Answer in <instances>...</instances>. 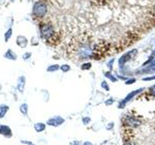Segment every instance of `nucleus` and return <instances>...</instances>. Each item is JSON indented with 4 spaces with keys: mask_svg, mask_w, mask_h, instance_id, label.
I'll list each match as a JSON object with an SVG mask.
<instances>
[{
    "mask_svg": "<svg viewBox=\"0 0 155 145\" xmlns=\"http://www.w3.org/2000/svg\"><path fill=\"white\" fill-rule=\"evenodd\" d=\"M59 69H60V66H58V64H52V66H48V69H47V71H48L49 72H53L58 71Z\"/></svg>",
    "mask_w": 155,
    "mask_h": 145,
    "instance_id": "15",
    "label": "nucleus"
},
{
    "mask_svg": "<svg viewBox=\"0 0 155 145\" xmlns=\"http://www.w3.org/2000/svg\"><path fill=\"white\" fill-rule=\"evenodd\" d=\"M20 112L26 116V115L28 114V105H27V104H22L21 106H20Z\"/></svg>",
    "mask_w": 155,
    "mask_h": 145,
    "instance_id": "14",
    "label": "nucleus"
},
{
    "mask_svg": "<svg viewBox=\"0 0 155 145\" xmlns=\"http://www.w3.org/2000/svg\"><path fill=\"white\" fill-rule=\"evenodd\" d=\"M71 144H72V145H81V142H79V141H74Z\"/></svg>",
    "mask_w": 155,
    "mask_h": 145,
    "instance_id": "27",
    "label": "nucleus"
},
{
    "mask_svg": "<svg viewBox=\"0 0 155 145\" xmlns=\"http://www.w3.org/2000/svg\"><path fill=\"white\" fill-rule=\"evenodd\" d=\"M4 57L7 59H9V60H17V58H18V57H17V54L11 49L7 50L5 53H4Z\"/></svg>",
    "mask_w": 155,
    "mask_h": 145,
    "instance_id": "11",
    "label": "nucleus"
},
{
    "mask_svg": "<svg viewBox=\"0 0 155 145\" xmlns=\"http://www.w3.org/2000/svg\"><path fill=\"white\" fill-rule=\"evenodd\" d=\"M30 57H31V53H29V52H27V53H25L23 55V59H24V60H27V59H29Z\"/></svg>",
    "mask_w": 155,
    "mask_h": 145,
    "instance_id": "21",
    "label": "nucleus"
},
{
    "mask_svg": "<svg viewBox=\"0 0 155 145\" xmlns=\"http://www.w3.org/2000/svg\"><path fill=\"white\" fill-rule=\"evenodd\" d=\"M137 49H134V50H131L130 52H128V53H126V54H124L122 57H120V59H119V66H124V64L126 63V62H128L130 59L132 58V57H134L137 55Z\"/></svg>",
    "mask_w": 155,
    "mask_h": 145,
    "instance_id": "4",
    "label": "nucleus"
},
{
    "mask_svg": "<svg viewBox=\"0 0 155 145\" xmlns=\"http://www.w3.org/2000/svg\"><path fill=\"white\" fill-rule=\"evenodd\" d=\"M12 34V28H9L8 30L5 32V34H4V39H5V42H8V39H11Z\"/></svg>",
    "mask_w": 155,
    "mask_h": 145,
    "instance_id": "17",
    "label": "nucleus"
},
{
    "mask_svg": "<svg viewBox=\"0 0 155 145\" xmlns=\"http://www.w3.org/2000/svg\"><path fill=\"white\" fill-rule=\"evenodd\" d=\"M113 126H114V123H111V124H109V126H107V130H111L112 127H113Z\"/></svg>",
    "mask_w": 155,
    "mask_h": 145,
    "instance_id": "29",
    "label": "nucleus"
},
{
    "mask_svg": "<svg viewBox=\"0 0 155 145\" xmlns=\"http://www.w3.org/2000/svg\"><path fill=\"white\" fill-rule=\"evenodd\" d=\"M154 12H155V5H154Z\"/></svg>",
    "mask_w": 155,
    "mask_h": 145,
    "instance_id": "33",
    "label": "nucleus"
},
{
    "mask_svg": "<svg viewBox=\"0 0 155 145\" xmlns=\"http://www.w3.org/2000/svg\"><path fill=\"white\" fill-rule=\"evenodd\" d=\"M27 44H28V41H27V39L25 36L19 35L17 37V45H18L20 48H25L27 46Z\"/></svg>",
    "mask_w": 155,
    "mask_h": 145,
    "instance_id": "10",
    "label": "nucleus"
},
{
    "mask_svg": "<svg viewBox=\"0 0 155 145\" xmlns=\"http://www.w3.org/2000/svg\"><path fill=\"white\" fill-rule=\"evenodd\" d=\"M101 87H102V88H104V89H106L107 91H109V90H110V87H109V85H107V82H104V81L101 83Z\"/></svg>",
    "mask_w": 155,
    "mask_h": 145,
    "instance_id": "20",
    "label": "nucleus"
},
{
    "mask_svg": "<svg viewBox=\"0 0 155 145\" xmlns=\"http://www.w3.org/2000/svg\"><path fill=\"white\" fill-rule=\"evenodd\" d=\"M143 91V88H141V89H137V90H134V91H132L131 93H129L128 96H127L125 99H123V102H121V103L119 104V108H124L125 107V104L126 103H128L129 101L134 97V96H137V93H140V92H142Z\"/></svg>",
    "mask_w": 155,
    "mask_h": 145,
    "instance_id": "6",
    "label": "nucleus"
},
{
    "mask_svg": "<svg viewBox=\"0 0 155 145\" xmlns=\"http://www.w3.org/2000/svg\"><path fill=\"white\" fill-rule=\"evenodd\" d=\"M83 145H93V144H92L91 142H85Z\"/></svg>",
    "mask_w": 155,
    "mask_h": 145,
    "instance_id": "30",
    "label": "nucleus"
},
{
    "mask_svg": "<svg viewBox=\"0 0 155 145\" xmlns=\"http://www.w3.org/2000/svg\"><path fill=\"white\" fill-rule=\"evenodd\" d=\"M31 145H33V144H31Z\"/></svg>",
    "mask_w": 155,
    "mask_h": 145,
    "instance_id": "34",
    "label": "nucleus"
},
{
    "mask_svg": "<svg viewBox=\"0 0 155 145\" xmlns=\"http://www.w3.org/2000/svg\"><path fill=\"white\" fill-rule=\"evenodd\" d=\"M47 12H48V7L45 3L41 1H37L33 4V8H32V14L35 17L41 18V17L46 16Z\"/></svg>",
    "mask_w": 155,
    "mask_h": 145,
    "instance_id": "1",
    "label": "nucleus"
},
{
    "mask_svg": "<svg viewBox=\"0 0 155 145\" xmlns=\"http://www.w3.org/2000/svg\"><path fill=\"white\" fill-rule=\"evenodd\" d=\"M25 84H26V78H25V76L19 77L18 83H17V88H18V90H19L20 92H24Z\"/></svg>",
    "mask_w": 155,
    "mask_h": 145,
    "instance_id": "9",
    "label": "nucleus"
},
{
    "mask_svg": "<svg viewBox=\"0 0 155 145\" xmlns=\"http://www.w3.org/2000/svg\"><path fill=\"white\" fill-rule=\"evenodd\" d=\"M145 69L141 72V74H147V72H155V52L151 54L150 58L143 64Z\"/></svg>",
    "mask_w": 155,
    "mask_h": 145,
    "instance_id": "2",
    "label": "nucleus"
},
{
    "mask_svg": "<svg viewBox=\"0 0 155 145\" xmlns=\"http://www.w3.org/2000/svg\"><path fill=\"white\" fill-rule=\"evenodd\" d=\"M125 124L127 126H129L130 127H137L141 124V122L140 120H137L136 117L134 116H127L125 118Z\"/></svg>",
    "mask_w": 155,
    "mask_h": 145,
    "instance_id": "7",
    "label": "nucleus"
},
{
    "mask_svg": "<svg viewBox=\"0 0 155 145\" xmlns=\"http://www.w3.org/2000/svg\"><path fill=\"white\" fill-rule=\"evenodd\" d=\"M150 80H155V76L149 77V78H145V79H144V81H150Z\"/></svg>",
    "mask_w": 155,
    "mask_h": 145,
    "instance_id": "25",
    "label": "nucleus"
},
{
    "mask_svg": "<svg viewBox=\"0 0 155 145\" xmlns=\"http://www.w3.org/2000/svg\"><path fill=\"white\" fill-rule=\"evenodd\" d=\"M90 121H91V119H90L89 117H84V118H83V122H84V124H88Z\"/></svg>",
    "mask_w": 155,
    "mask_h": 145,
    "instance_id": "23",
    "label": "nucleus"
},
{
    "mask_svg": "<svg viewBox=\"0 0 155 145\" xmlns=\"http://www.w3.org/2000/svg\"><path fill=\"white\" fill-rule=\"evenodd\" d=\"M60 69H61L63 72H67L69 69H71V66H69L68 64H63L62 66H60Z\"/></svg>",
    "mask_w": 155,
    "mask_h": 145,
    "instance_id": "18",
    "label": "nucleus"
},
{
    "mask_svg": "<svg viewBox=\"0 0 155 145\" xmlns=\"http://www.w3.org/2000/svg\"><path fill=\"white\" fill-rule=\"evenodd\" d=\"M152 91H153V92H154V93H155V85H154V86H153V87H152Z\"/></svg>",
    "mask_w": 155,
    "mask_h": 145,
    "instance_id": "31",
    "label": "nucleus"
},
{
    "mask_svg": "<svg viewBox=\"0 0 155 145\" xmlns=\"http://www.w3.org/2000/svg\"><path fill=\"white\" fill-rule=\"evenodd\" d=\"M9 110V107L7 105H0V118H3Z\"/></svg>",
    "mask_w": 155,
    "mask_h": 145,
    "instance_id": "13",
    "label": "nucleus"
},
{
    "mask_svg": "<svg viewBox=\"0 0 155 145\" xmlns=\"http://www.w3.org/2000/svg\"><path fill=\"white\" fill-rule=\"evenodd\" d=\"M81 69H91V63H84L83 66H81Z\"/></svg>",
    "mask_w": 155,
    "mask_h": 145,
    "instance_id": "19",
    "label": "nucleus"
},
{
    "mask_svg": "<svg viewBox=\"0 0 155 145\" xmlns=\"http://www.w3.org/2000/svg\"><path fill=\"white\" fill-rule=\"evenodd\" d=\"M104 76H106L107 78L111 79L113 82H117V78H116V77H114L113 75L111 74V72H104Z\"/></svg>",
    "mask_w": 155,
    "mask_h": 145,
    "instance_id": "16",
    "label": "nucleus"
},
{
    "mask_svg": "<svg viewBox=\"0 0 155 145\" xmlns=\"http://www.w3.org/2000/svg\"><path fill=\"white\" fill-rule=\"evenodd\" d=\"M41 33L44 39H51V37L54 35L55 31H54V28L51 26V25L42 24L41 26Z\"/></svg>",
    "mask_w": 155,
    "mask_h": 145,
    "instance_id": "3",
    "label": "nucleus"
},
{
    "mask_svg": "<svg viewBox=\"0 0 155 145\" xmlns=\"http://www.w3.org/2000/svg\"><path fill=\"white\" fill-rule=\"evenodd\" d=\"M64 122V119L61 116H54L47 121V124L51 126H59Z\"/></svg>",
    "mask_w": 155,
    "mask_h": 145,
    "instance_id": "5",
    "label": "nucleus"
},
{
    "mask_svg": "<svg viewBox=\"0 0 155 145\" xmlns=\"http://www.w3.org/2000/svg\"><path fill=\"white\" fill-rule=\"evenodd\" d=\"M34 130L37 132V133H41V132H44L46 130V124L42 123V122H36L34 124Z\"/></svg>",
    "mask_w": 155,
    "mask_h": 145,
    "instance_id": "12",
    "label": "nucleus"
},
{
    "mask_svg": "<svg viewBox=\"0 0 155 145\" xmlns=\"http://www.w3.org/2000/svg\"><path fill=\"white\" fill-rule=\"evenodd\" d=\"M11 1H12V2H14V1H15V0H11Z\"/></svg>",
    "mask_w": 155,
    "mask_h": 145,
    "instance_id": "32",
    "label": "nucleus"
},
{
    "mask_svg": "<svg viewBox=\"0 0 155 145\" xmlns=\"http://www.w3.org/2000/svg\"><path fill=\"white\" fill-rule=\"evenodd\" d=\"M123 145H136V144H134V142H131V141H128V142H125Z\"/></svg>",
    "mask_w": 155,
    "mask_h": 145,
    "instance_id": "26",
    "label": "nucleus"
},
{
    "mask_svg": "<svg viewBox=\"0 0 155 145\" xmlns=\"http://www.w3.org/2000/svg\"><path fill=\"white\" fill-rule=\"evenodd\" d=\"M113 62H114V59H112V60L109 62V64H107V66H109V67H112V63H113Z\"/></svg>",
    "mask_w": 155,
    "mask_h": 145,
    "instance_id": "28",
    "label": "nucleus"
},
{
    "mask_svg": "<svg viewBox=\"0 0 155 145\" xmlns=\"http://www.w3.org/2000/svg\"><path fill=\"white\" fill-rule=\"evenodd\" d=\"M0 134L2 136L6 137V138H12V132L11 127L7 126H0Z\"/></svg>",
    "mask_w": 155,
    "mask_h": 145,
    "instance_id": "8",
    "label": "nucleus"
},
{
    "mask_svg": "<svg viewBox=\"0 0 155 145\" xmlns=\"http://www.w3.org/2000/svg\"><path fill=\"white\" fill-rule=\"evenodd\" d=\"M113 103H114V99H112L111 97V99H109L107 101H106V106H111Z\"/></svg>",
    "mask_w": 155,
    "mask_h": 145,
    "instance_id": "22",
    "label": "nucleus"
},
{
    "mask_svg": "<svg viewBox=\"0 0 155 145\" xmlns=\"http://www.w3.org/2000/svg\"><path fill=\"white\" fill-rule=\"evenodd\" d=\"M136 81H137L136 79L132 78V79H129L128 81H126V82H125V84H126V85H128V84H132V83H134V82H136Z\"/></svg>",
    "mask_w": 155,
    "mask_h": 145,
    "instance_id": "24",
    "label": "nucleus"
}]
</instances>
